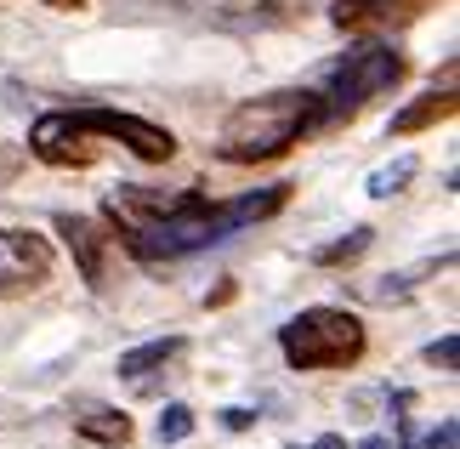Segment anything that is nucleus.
<instances>
[{"label": "nucleus", "instance_id": "3", "mask_svg": "<svg viewBox=\"0 0 460 449\" xmlns=\"http://www.w3.org/2000/svg\"><path fill=\"white\" fill-rule=\"evenodd\" d=\"M410 75V63H403V51L393 46H381V40H369V46H352L341 51L335 63L318 68V85H324V114H318V125H335V120H347V114H358L369 97H381V92H393V85Z\"/></svg>", "mask_w": 460, "mask_h": 449}, {"label": "nucleus", "instance_id": "7", "mask_svg": "<svg viewBox=\"0 0 460 449\" xmlns=\"http://www.w3.org/2000/svg\"><path fill=\"white\" fill-rule=\"evenodd\" d=\"M427 6H438V0H335L330 17L347 34H393L403 23H415Z\"/></svg>", "mask_w": 460, "mask_h": 449}, {"label": "nucleus", "instance_id": "5", "mask_svg": "<svg viewBox=\"0 0 460 449\" xmlns=\"http://www.w3.org/2000/svg\"><path fill=\"white\" fill-rule=\"evenodd\" d=\"M68 120L80 125V131H92L102 142H119V148H131L137 159H148V166H165L176 154V137L165 125H148L137 114H119V109H68Z\"/></svg>", "mask_w": 460, "mask_h": 449}, {"label": "nucleus", "instance_id": "9", "mask_svg": "<svg viewBox=\"0 0 460 449\" xmlns=\"http://www.w3.org/2000/svg\"><path fill=\"white\" fill-rule=\"evenodd\" d=\"M182 353H188L182 336H159V341H148V347L119 353V375H126L137 392H154V375H171V364H176Z\"/></svg>", "mask_w": 460, "mask_h": 449}, {"label": "nucleus", "instance_id": "17", "mask_svg": "<svg viewBox=\"0 0 460 449\" xmlns=\"http://www.w3.org/2000/svg\"><path fill=\"white\" fill-rule=\"evenodd\" d=\"M427 449H455V421H444V427H438V433L427 438Z\"/></svg>", "mask_w": 460, "mask_h": 449}, {"label": "nucleus", "instance_id": "6", "mask_svg": "<svg viewBox=\"0 0 460 449\" xmlns=\"http://www.w3.org/2000/svg\"><path fill=\"white\" fill-rule=\"evenodd\" d=\"M46 279H51V245L40 239V233L0 228V301L40 291Z\"/></svg>", "mask_w": 460, "mask_h": 449}, {"label": "nucleus", "instance_id": "10", "mask_svg": "<svg viewBox=\"0 0 460 449\" xmlns=\"http://www.w3.org/2000/svg\"><path fill=\"white\" fill-rule=\"evenodd\" d=\"M75 433H85L92 444H109V449H119V444H131V421L119 416V409H109V404H97V399H75Z\"/></svg>", "mask_w": 460, "mask_h": 449}, {"label": "nucleus", "instance_id": "15", "mask_svg": "<svg viewBox=\"0 0 460 449\" xmlns=\"http://www.w3.org/2000/svg\"><path fill=\"white\" fill-rule=\"evenodd\" d=\"M193 433V409L188 404H165V416H159V444H182Z\"/></svg>", "mask_w": 460, "mask_h": 449}, {"label": "nucleus", "instance_id": "19", "mask_svg": "<svg viewBox=\"0 0 460 449\" xmlns=\"http://www.w3.org/2000/svg\"><path fill=\"white\" fill-rule=\"evenodd\" d=\"M307 449H347V444H341V438H335V433H324V438H313Z\"/></svg>", "mask_w": 460, "mask_h": 449}, {"label": "nucleus", "instance_id": "21", "mask_svg": "<svg viewBox=\"0 0 460 449\" xmlns=\"http://www.w3.org/2000/svg\"><path fill=\"white\" fill-rule=\"evenodd\" d=\"M358 449H398V444H393V438H364Z\"/></svg>", "mask_w": 460, "mask_h": 449}, {"label": "nucleus", "instance_id": "13", "mask_svg": "<svg viewBox=\"0 0 460 449\" xmlns=\"http://www.w3.org/2000/svg\"><path fill=\"white\" fill-rule=\"evenodd\" d=\"M420 171V159L415 154H403V159H393V166H381L376 176H369V200H393V193H403V183Z\"/></svg>", "mask_w": 460, "mask_h": 449}, {"label": "nucleus", "instance_id": "18", "mask_svg": "<svg viewBox=\"0 0 460 449\" xmlns=\"http://www.w3.org/2000/svg\"><path fill=\"white\" fill-rule=\"evenodd\" d=\"M222 421H227V427H234V433H244V427H251L256 416H251V409H227V416H222Z\"/></svg>", "mask_w": 460, "mask_h": 449}, {"label": "nucleus", "instance_id": "4", "mask_svg": "<svg viewBox=\"0 0 460 449\" xmlns=\"http://www.w3.org/2000/svg\"><path fill=\"white\" fill-rule=\"evenodd\" d=\"M290 370H347L364 358V325L347 308H307L279 330Z\"/></svg>", "mask_w": 460, "mask_h": 449}, {"label": "nucleus", "instance_id": "8", "mask_svg": "<svg viewBox=\"0 0 460 449\" xmlns=\"http://www.w3.org/2000/svg\"><path fill=\"white\" fill-rule=\"evenodd\" d=\"M58 233L68 239V250H75V262H80V279L92 284V291H102L109 284V256H114V245H119V233H109L102 222L92 217H58Z\"/></svg>", "mask_w": 460, "mask_h": 449}, {"label": "nucleus", "instance_id": "1", "mask_svg": "<svg viewBox=\"0 0 460 449\" xmlns=\"http://www.w3.org/2000/svg\"><path fill=\"white\" fill-rule=\"evenodd\" d=\"M290 188H251L239 200H205V193H159V188H114L109 217L126 233L137 262H176L205 245H222L234 233L279 217Z\"/></svg>", "mask_w": 460, "mask_h": 449}, {"label": "nucleus", "instance_id": "2", "mask_svg": "<svg viewBox=\"0 0 460 449\" xmlns=\"http://www.w3.org/2000/svg\"><path fill=\"white\" fill-rule=\"evenodd\" d=\"M318 114H324V97L307 92V85L251 97V103H239V109L222 120L217 154L227 159V166H256V159H279V154H290L296 142L313 131Z\"/></svg>", "mask_w": 460, "mask_h": 449}, {"label": "nucleus", "instance_id": "16", "mask_svg": "<svg viewBox=\"0 0 460 449\" xmlns=\"http://www.w3.org/2000/svg\"><path fill=\"white\" fill-rule=\"evenodd\" d=\"M455 358H460V336H444L427 347V364H438V370H455Z\"/></svg>", "mask_w": 460, "mask_h": 449}, {"label": "nucleus", "instance_id": "12", "mask_svg": "<svg viewBox=\"0 0 460 449\" xmlns=\"http://www.w3.org/2000/svg\"><path fill=\"white\" fill-rule=\"evenodd\" d=\"M438 267H449V256L444 262H420V267H410V274H386V284H364V296L369 301H403L410 291H420V279L438 274Z\"/></svg>", "mask_w": 460, "mask_h": 449}, {"label": "nucleus", "instance_id": "11", "mask_svg": "<svg viewBox=\"0 0 460 449\" xmlns=\"http://www.w3.org/2000/svg\"><path fill=\"white\" fill-rule=\"evenodd\" d=\"M449 114H455V85H444V92H427L420 103H410L403 114H393V137H415V131H427V125L449 120Z\"/></svg>", "mask_w": 460, "mask_h": 449}, {"label": "nucleus", "instance_id": "20", "mask_svg": "<svg viewBox=\"0 0 460 449\" xmlns=\"http://www.w3.org/2000/svg\"><path fill=\"white\" fill-rule=\"evenodd\" d=\"M40 6H58V12H80L85 0H40Z\"/></svg>", "mask_w": 460, "mask_h": 449}, {"label": "nucleus", "instance_id": "14", "mask_svg": "<svg viewBox=\"0 0 460 449\" xmlns=\"http://www.w3.org/2000/svg\"><path fill=\"white\" fill-rule=\"evenodd\" d=\"M369 239H376V228H352L347 239H335V245H324V250H313V262H318V267H341V262H358L364 250H369Z\"/></svg>", "mask_w": 460, "mask_h": 449}]
</instances>
